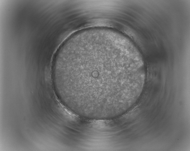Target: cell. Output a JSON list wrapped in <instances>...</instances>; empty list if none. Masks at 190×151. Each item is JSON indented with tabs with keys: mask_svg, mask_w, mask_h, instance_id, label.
I'll use <instances>...</instances> for the list:
<instances>
[{
	"mask_svg": "<svg viewBox=\"0 0 190 151\" xmlns=\"http://www.w3.org/2000/svg\"><path fill=\"white\" fill-rule=\"evenodd\" d=\"M101 30L77 32L55 57L53 79L61 101L78 115L104 120L134 104L146 79L144 68L125 43Z\"/></svg>",
	"mask_w": 190,
	"mask_h": 151,
	"instance_id": "6da1fadb",
	"label": "cell"
}]
</instances>
